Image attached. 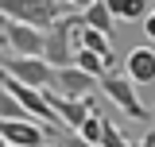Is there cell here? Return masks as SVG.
Returning <instances> with one entry per match:
<instances>
[{
	"mask_svg": "<svg viewBox=\"0 0 155 147\" xmlns=\"http://www.w3.org/2000/svg\"><path fill=\"white\" fill-rule=\"evenodd\" d=\"M78 27H81V16H58L51 27H47V39H43V62L54 70V66H70L74 62V39Z\"/></svg>",
	"mask_w": 155,
	"mask_h": 147,
	"instance_id": "6da1fadb",
	"label": "cell"
},
{
	"mask_svg": "<svg viewBox=\"0 0 155 147\" xmlns=\"http://www.w3.org/2000/svg\"><path fill=\"white\" fill-rule=\"evenodd\" d=\"M97 89H101V97H105L109 105H116V109L124 112V116L147 120V109H143V101L136 97V85L128 81V77H120L116 70H105V74H101V77H97Z\"/></svg>",
	"mask_w": 155,
	"mask_h": 147,
	"instance_id": "7a4b0ae2",
	"label": "cell"
},
{
	"mask_svg": "<svg viewBox=\"0 0 155 147\" xmlns=\"http://www.w3.org/2000/svg\"><path fill=\"white\" fill-rule=\"evenodd\" d=\"M0 12L12 23H27V27L47 31L58 19V0H0Z\"/></svg>",
	"mask_w": 155,
	"mask_h": 147,
	"instance_id": "3957f363",
	"label": "cell"
},
{
	"mask_svg": "<svg viewBox=\"0 0 155 147\" xmlns=\"http://www.w3.org/2000/svg\"><path fill=\"white\" fill-rule=\"evenodd\" d=\"M0 74H8V77H16L19 85H31V89H47V81H51V66L43 62V58H23V54H0Z\"/></svg>",
	"mask_w": 155,
	"mask_h": 147,
	"instance_id": "277c9868",
	"label": "cell"
},
{
	"mask_svg": "<svg viewBox=\"0 0 155 147\" xmlns=\"http://www.w3.org/2000/svg\"><path fill=\"white\" fill-rule=\"evenodd\" d=\"M47 89H51V93H58V97H70V101H81V97H93L97 77L81 74L74 62H70V66H54V70H51V81H47Z\"/></svg>",
	"mask_w": 155,
	"mask_h": 147,
	"instance_id": "5b68a950",
	"label": "cell"
},
{
	"mask_svg": "<svg viewBox=\"0 0 155 147\" xmlns=\"http://www.w3.org/2000/svg\"><path fill=\"white\" fill-rule=\"evenodd\" d=\"M43 39H47V31L27 27V23H12V19H8V27H4V47H8V54L43 58Z\"/></svg>",
	"mask_w": 155,
	"mask_h": 147,
	"instance_id": "8992f818",
	"label": "cell"
},
{
	"mask_svg": "<svg viewBox=\"0 0 155 147\" xmlns=\"http://www.w3.org/2000/svg\"><path fill=\"white\" fill-rule=\"evenodd\" d=\"M0 136L12 147H43L47 143V128L39 120H31V116H23V120H0Z\"/></svg>",
	"mask_w": 155,
	"mask_h": 147,
	"instance_id": "52a82bcc",
	"label": "cell"
},
{
	"mask_svg": "<svg viewBox=\"0 0 155 147\" xmlns=\"http://www.w3.org/2000/svg\"><path fill=\"white\" fill-rule=\"evenodd\" d=\"M124 70H128V81L132 85L155 81V51L151 47H136L132 54H128V62H124Z\"/></svg>",
	"mask_w": 155,
	"mask_h": 147,
	"instance_id": "ba28073f",
	"label": "cell"
},
{
	"mask_svg": "<svg viewBox=\"0 0 155 147\" xmlns=\"http://www.w3.org/2000/svg\"><path fill=\"white\" fill-rule=\"evenodd\" d=\"M81 47V51H93V54H101L105 62H109V70L116 66V51H113V39L101 35V31H93V27H78V39H74V51Z\"/></svg>",
	"mask_w": 155,
	"mask_h": 147,
	"instance_id": "9c48e42d",
	"label": "cell"
},
{
	"mask_svg": "<svg viewBox=\"0 0 155 147\" xmlns=\"http://www.w3.org/2000/svg\"><path fill=\"white\" fill-rule=\"evenodd\" d=\"M81 16V27H93V31H101V35H109L113 39V27H116V19H113V12L101 4V0H93L85 12H78Z\"/></svg>",
	"mask_w": 155,
	"mask_h": 147,
	"instance_id": "30bf717a",
	"label": "cell"
},
{
	"mask_svg": "<svg viewBox=\"0 0 155 147\" xmlns=\"http://www.w3.org/2000/svg\"><path fill=\"white\" fill-rule=\"evenodd\" d=\"M74 66H78L81 74H89V77H101V74L109 70V62H105L101 54H93V51H81V47L74 51Z\"/></svg>",
	"mask_w": 155,
	"mask_h": 147,
	"instance_id": "8fae6325",
	"label": "cell"
},
{
	"mask_svg": "<svg viewBox=\"0 0 155 147\" xmlns=\"http://www.w3.org/2000/svg\"><path fill=\"white\" fill-rule=\"evenodd\" d=\"M101 128H105V116H101V112H89V116H85V120H81V124H78V136H81V139H85V143H101Z\"/></svg>",
	"mask_w": 155,
	"mask_h": 147,
	"instance_id": "7c38bea8",
	"label": "cell"
},
{
	"mask_svg": "<svg viewBox=\"0 0 155 147\" xmlns=\"http://www.w3.org/2000/svg\"><path fill=\"white\" fill-rule=\"evenodd\" d=\"M147 8H151V0H120V12H116V19H143L147 16Z\"/></svg>",
	"mask_w": 155,
	"mask_h": 147,
	"instance_id": "4fadbf2b",
	"label": "cell"
},
{
	"mask_svg": "<svg viewBox=\"0 0 155 147\" xmlns=\"http://www.w3.org/2000/svg\"><path fill=\"white\" fill-rule=\"evenodd\" d=\"M23 116H27V112L16 105V97L0 85V120H23Z\"/></svg>",
	"mask_w": 155,
	"mask_h": 147,
	"instance_id": "5bb4252c",
	"label": "cell"
},
{
	"mask_svg": "<svg viewBox=\"0 0 155 147\" xmlns=\"http://www.w3.org/2000/svg\"><path fill=\"white\" fill-rule=\"evenodd\" d=\"M97 147H132L128 143V136L120 128H113V120H105V128H101V143Z\"/></svg>",
	"mask_w": 155,
	"mask_h": 147,
	"instance_id": "9a60e30c",
	"label": "cell"
},
{
	"mask_svg": "<svg viewBox=\"0 0 155 147\" xmlns=\"http://www.w3.org/2000/svg\"><path fill=\"white\" fill-rule=\"evenodd\" d=\"M140 23H143V35H147V39H151V43H155V4H151V8H147V16L140 19Z\"/></svg>",
	"mask_w": 155,
	"mask_h": 147,
	"instance_id": "2e32d148",
	"label": "cell"
},
{
	"mask_svg": "<svg viewBox=\"0 0 155 147\" xmlns=\"http://www.w3.org/2000/svg\"><path fill=\"white\" fill-rule=\"evenodd\" d=\"M62 147H93V143H85L81 136H66V139H62Z\"/></svg>",
	"mask_w": 155,
	"mask_h": 147,
	"instance_id": "e0dca14e",
	"label": "cell"
},
{
	"mask_svg": "<svg viewBox=\"0 0 155 147\" xmlns=\"http://www.w3.org/2000/svg\"><path fill=\"white\" fill-rule=\"evenodd\" d=\"M66 4H70V8H78V12H85V8H89L93 0H66Z\"/></svg>",
	"mask_w": 155,
	"mask_h": 147,
	"instance_id": "ac0fdd59",
	"label": "cell"
},
{
	"mask_svg": "<svg viewBox=\"0 0 155 147\" xmlns=\"http://www.w3.org/2000/svg\"><path fill=\"white\" fill-rule=\"evenodd\" d=\"M140 147H155V132H147V136H143V143Z\"/></svg>",
	"mask_w": 155,
	"mask_h": 147,
	"instance_id": "d6986e66",
	"label": "cell"
},
{
	"mask_svg": "<svg viewBox=\"0 0 155 147\" xmlns=\"http://www.w3.org/2000/svg\"><path fill=\"white\" fill-rule=\"evenodd\" d=\"M4 27H8V16H4V12H0V35H4Z\"/></svg>",
	"mask_w": 155,
	"mask_h": 147,
	"instance_id": "ffe728a7",
	"label": "cell"
},
{
	"mask_svg": "<svg viewBox=\"0 0 155 147\" xmlns=\"http://www.w3.org/2000/svg\"><path fill=\"white\" fill-rule=\"evenodd\" d=\"M147 116H151V120H155V105H151V109H147Z\"/></svg>",
	"mask_w": 155,
	"mask_h": 147,
	"instance_id": "44dd1931",
	"label": "cell"
},
{
	"mask_svg": "<svg viewBox=\"0 0 155 147\" xmlns=\"http://www.w3.org/2000/svg\"><path fill=\"white\" fill-rule=\"evenodd\" d=\"M43 147H62V143H43Z\"/></svg>",
	"mask_w": 155,
	"mask_h": 147,
	"instance_id": "7402d4cb",
	"label": "cell"
},
{
	"mask_svg": "<svg viewBox=\"0 0 155 147\" xmlns=\"http://www.w3.org/2000/svg\"><path fill=\"white\" fill-rule=\"evenodd\" d=\"M0 147H8V143H4V136H0Z\"/></svg>",
	"mask_w": 155,
	"mask_h": 147,
	"instance_id": "603a6c76",
	"label": "cell"
},
{
	"mask_svg": "<svg viewBox=\"0 0 155 147\" xmlns=\"http://www.w3.org/2000/svg\"><path fill=\"white\" fill-rule=\"evenodd\" d=\"M151 4H155V0H151Z\"/></svg>",
	"mask_w": 155,
	"mask_h": 147,
	"instance_id": "cb8c5ba5",
	"label": "cell"
},
{
	"mask_svg": "<svg viewBox=\"0 0 155 147\" xmlns=\"http://www.w3.org/2000/svg\"><path fill=\"white\" fill-rule=\"evenodd\" d=\"M8 147H12V143H8Z\"/></svg>",
	"mask_w": 155,
	"mask_h": 147,
	"instance_id": "d4e9b609",
	"label": "cell"
}]
</instances>
